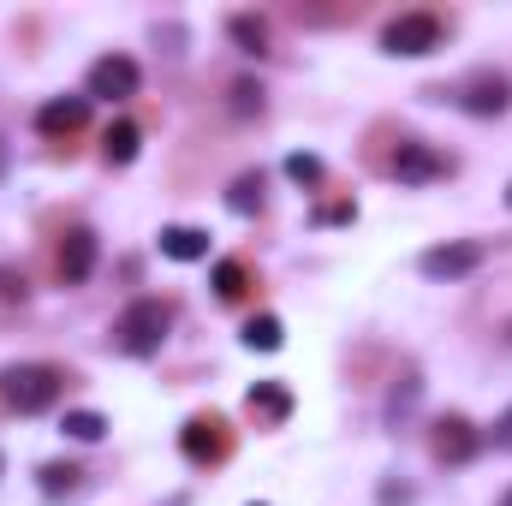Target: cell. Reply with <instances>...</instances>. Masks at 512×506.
Segmentation results:
<instances>
[{
	"instance_id": "cell-1",
	"label": "cell",
	"mask_w": 512,
	"mask_h": 506,
	"mask_svg": "<svg viewBox=\"0 0 512 506\" xmlns=\"http://www.w3.org/2000/svg\"><path fill=\"white\" fill-rule=\"evenodd\" d=\"M60 393H66V370H54V364H6V370H0V399H6L18 417L48 411Z\"/></svg>"
},
{
	"instance_id": "cell-2",
	"label": "cell",
	"mask_w": 512,
	"mask_h": 506,
	"mask_svg": "<svg viewBox=\"0 0 512 506\" xmlns=\"http://www.w3.org/2000/svg\"><path fill=\"white\" fill-rule=\"evenodd\" d=\"M167 328H173V310L161 298H137V304L120 310V322H114V346L126 358H149V352H161Z\"/></svg>"
},
{
	"instance_id": "cell-3",
	"label": "cell",
	"mask_w": 512,
	"mask_h": 506,
	"mask_svg": "<svg viewBox=\"0 0 512 506\" xmlns=\"http://www.w3.org/2000/svg\"><path fill=\"white\" fill-rule=\"evenodd\" d=\"M441 18L435 12H405V18H393L382 30V48L387 54H405V60H423V54H435L441 48Z\"/></svg>"
},
{
	"instance_id": "cell-4",
	"label": "cell",
	"mask_w": 512,
	"mask_h": 506,
	"mask_svg": "<svg viewBox=\"0 0 512 506\" xmlns=\"http://www.w3.org/2000/svg\"><path fill=\"white\" fill-rule=\"evenodd\" d=\"M483 256H489V245L483 239H453V245H435V251H423V274L429 280H465V274H477L483 268Z\"/></svg>"
},
{
	"instance_id": "cell-5",
	"label": "cell",
	"mask_w": 512,
	"mask_h": 506,
	"mask_svg": "<svg viewBox=\"0 0 512 506\" xmlns=\"http://www.w3.org/2000/svg\"><path fill=\"white\" fill-rule=\"evenodd\" d=\"M137 84H143V72H137V60H126V54H102L96 66H90V96H102V102H126V96H137Z\"/></svg>"
},
{
	"instance_id": "cell-6",
	"label": "cell",
	"mask_w": 512,
	"mask_h": 506,
	"mask_svg": "<svg viewBox=\"0 0 512 506\" xmlns=\"http://www.w3.org/2000/svg\"><path fill=\"white\" fill-rule=\"evenodd\" d=\"M393 179H399V185L447 179V155H435L429 143H399V155H393Z\"/></svg>"
},
{
	"instance_id": "cell-7",
	"label": "cell",
	"mask_w": 512,
	"mask_h": 506,
	"mask_svg": "<svg viewBox=\"0 0 512 506\" xmlns=\"http://www.w3.org/2000/svg\"><path fill=\"white\" fill-rule=\"evenodd\" d=\"M465 114H477V120H489V114H507L512 108V84L501 78V72H477L471 84H465Z\"/></svg>"
},
{
	"instance_id": "cell-8",
	"label": "cell",
	"mask_w": 512,
	"mask_h": 506,
	"mask_svg": "<svg viewBox=\"0 0 512 506\" xmlns=\"http://www.w3.org/2000/svg\"><path fill=\"white\" fill-rule=\"evenodd\" d=\"M429 453H435L441 465H465V459L477 453V429H471L465 417H441L435 435H429Z\"/></svg>"
},
{
	"instance_id": "cell-9",
	"label": "cell",
	"mask_w": 512,
	"mask_h": 506,
	"mask_svg": "<svg viewBox=\"0 0 512 506\" xmlns=\"http://www.w3.org/2000/svg\"><path fill=\"white\" fill-rule=\"evenodd\" d=\"M90 120V96H54L36 108V131L42 137H72V131Z\"/></svg>"
},
{
	"instance_id": "cell-10",
	"label": "cell",
	"mask_w": 512,
	"mask_h": 506,
	"mask_svg": "<svg viewBox=\"0 0 512 506\" xmlns=\"http://www.w3.org/2000/svg\"><path fill=\"white\" fill-rule=\"evenodd\" d=\"M54 268H60V280H66V286L90 280V268H96V233L72 227V233L60 239V256H54Z\"/></svg>"
},
{
	"instance_id": "cell-11",
	"label": "cell",
	"mask_w": 512,
	"mask_h": 506,
	"mask_svg": "<svg viewBox=\"0 0 512 506\" xmlns=\"http://www.w3.org/2000/svg\"><path fill=\"white\" fill-rule=\"evenodd\" d=\"M179 447H185V459H191V465H209V459H221V453H227V441H221V423H215V417H191V423H185V435H179Z\"/></svg>"
},
{
	"instance_id": "cell-12",
	"label": "cell",
	"mask_w": 512,
	"mask_h": 506,
	"mask_svg": "<svg viewBox=\"0 0 512 506\" xmlns=\"http://www.w3.org/2000/svg\"><path fill=\"white\" fill-rule=\"evenodd\" d=\"M137 143H143V131L131 126V120H114L108 137H102V161H108V167H131V161H137Z\"/></svg>"
},
{
	"instance_id": "cell-13",
	"label": "cell",
	"mask_w": 512,
	"mask_h": 506,
	"mask_svg": "<svg viewBox=\"0 0 512 506\" xmlns=\"http://www.w3.org/2000/svg\"><path fill=\"white\" fill-rule=\"evenodd\" d=\"M161 256H173V262H203V256H209V233H197V227H167V233H161Z\"/></svg>"
},
{
	"instance_id": "cell-14",
	"label": "cell",
	"mask_w": 512,
	"mask_h": 506,
	"mask_svg": "<svg viewBox=\"0 0 512 506\" xmlns=\"http://www.w3.org/2000/svg\"><path fill=\"white\" fill-rule=\"evenodd\" d=\"M227 30H233V42H239L245 54H262V48H268V24H262L256 12H233Z\"/></svg>"
},
{
	"instance_id": "cell-15",
	"label": "cell",
	"mask_w": 512,
	"mask_h": 506,
	"mask_svg": "<svg viewBox=\"0 0 512 506\" xmlns=\"http://www.w3.org/2000/svg\"><path fill=\"white\" fill-rule=\"evenodd\" d=\"M286 411H292L286 387H274V381H262V387H251V417H268V423H280Z\"/></svg>"
},
{
	"instance_id": "cell-16",
	"label": "cell",
	"mask_w": 512,
	"mask_h": 506,
	"mask_svg": "<svg viewBox=\"0 0 512 506\" xmlns=\"http://www.w3.org/2000/svg\"><path fill=\"white\" fill-rule=\"evenodd\" d=\"M280 340H286L280 316H251V322H245V346H251V352H280Z\"/></svg>"
},
{
	"instance_id": "cell-17",
	"label": "cell",
	"mask_w": 512,
	"mask_h": 506,
	"mask_svg": "<svg viewBox=\"0 0 512 506\" xmlns=\"http://www.w3.org/2000/svg\"><path fill=\"white\" fill-rule=\"evenodd\" d=\"M72 441H102L108 435V417L102 411H66V423H60Z\"/></svg>"
},
{
	"instance_id": "cell-18",
	"label": "cell",
	"mask_w": 512,
	"mask_h": 506,
	"mask_svg": "<svg viewBox=\"0 0 512 506\" xmlns=\"http://www.w3.org/2000/svg\"><path fill=\"white\" fill-rule=\"evenodd\" d=\"M84 471L78 465H42V495H78Z\"/></svg>"
},
{
	"instance_id": "cell-19",
	"label": "cell",
	"mask_w": 512,
	"mask_h": 506,
	"mask_svg": "<svg viewBox=\"0 0 512 506\" xmlns=\"http://www.w3.org/2000/svg\"><path fill=\"white\" fill-rule=\"evenodd\" d=\"M227 203H233V215H256V209H262V173H245V179H233Z\"/></svg>"
},
{
	"instance_id": "cell-20",
	"label": "cell",
	"mask_w": 512,
	"mask_h": 506,
	"mask_svg": "<svg viewBox=\"0 0 512 506\" xmlns=\"http://www.w3.org/2000/svg\"><path fill=\"white\" fill-rule=\"evenodd\" d=\"M215 292L221 298H239L245 292V268L239 262H215Z\"/></svg>"
},
{
	"instance_id": "cell-21",
	"label": "cell",
	"mask_w": 512,
	"mask_h": 506,
	"mask_svg": "<svg viewBox=\"0 0 512 506\" xmlns=\"http://www.w3.org/2000/svg\"><path fill=\"white\" fill-rule=\"evenodd\" d=\"M489 441H495L501 453H512V405L501 411V417H495V435H489Z\"/></svg>"
},
{
	"instance_id": "cell-22",
	"label": "cell",
	"mask_w": 512,
	"mask_h": 506,
	"mask_svg": "<svg viewBox=\"0 0 512 506\" xmlns=\"http://www.w3.org/2000/svg\"><path fill=\"white\" fill-rule=\"evenodd\" d=\"M233 108H239V114H256V108H262V90L239 84V90H233Z\"/></svg>"
},
{
	"instance_id": "cell-23",
	"label": "cell",
	"mask_w": 512,
	"mask_h": 506,
	"mask_svg": "<svg viewBox=\"0 0 512 506\" xmlns=\"http://www.w3.org/2000/svg\"><path fill=\"white\" fill-rule=\"evenodd\" d=\"M286 173H292V179H316L322 167H316V155H292V161H286Z\"/></svg>"
},
{
	"instance_id": "cell-24",
	"label": "cell",
	"mask_w": 512,
	"mask_h": 506,
	"mask_svg": "<svg viewBox=\"0 0 512 506\" xmlns=\"http://www.w3.org/2000/svg\"><path fill=\"white\" fill-rule=\"evenodd\" d=\"M0 298H18V304H24V274H12V268H0Z\"/></svg>"
},
{
	"instance_id": "cell-25",
	"label": "cell",
	"mask_w": 512,
	"mask_h": 506,
	"mask_svg": "<svg viewBox=\"0 0 512 506\" xmlns=\"http://www.w3.org/2000/svg\"><path fill=\"white\" fill-rule=\"evenodd\" d=\"M0 173H6V143H0Z\"/></svg>"
},
{
	"instance_id": "cell-26",
	"label": "cell",
	"mask_w": 512,
	"mask_h": 506,
	"mask_svg": "<svg viewBox=\"0 0 512 506\" xmlns=\"http://www.w3.org/2000/svg\"><path fill=\"white\" fill-rule=\"evenodd\" d=\"M501 506H512V489H507V495H501Z\"/></svg>"
},
{
	"instance_id": "cell-27",
	"label": "cell",
	"mask_w": 512,
	"mask_h": 506,
	"mask_svg": "<svg viewBox=\"0 0 512 506\" xmlns=\"http://www.w3.org/2000/svg\"><path fill=\"white\" fill-rule=\"evenodd\" d=\"M507 209H512V185H507Z\"/></svg>"
},
{
	"instance_id": "cell-28",
	"label": "cell",
	"mask_w": 512,
	"mask_h": 506,
	"mask_svg": "<svg viewBox=\"0 0 512 506\" xmlns=\"http://www.w3.org/2000/svg\"><path fill=\"white\" fill-rule=\"evenodd\" d=\"M256 506H262V501H256Z\"/></svg>"
}]
</instances>
